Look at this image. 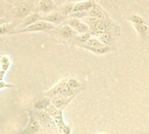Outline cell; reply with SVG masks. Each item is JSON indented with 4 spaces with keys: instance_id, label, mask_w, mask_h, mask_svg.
I'll return each mask as SVG.
<instances>
[{
    "instance_id": "cell-1",
    "label": "cell",
    "mask_w": 149,
    "mask_h": 134,
    "mask_svg": "<svg viewBox=\"0 0 149 134\" xmlns=\"http://www.w3.org/2000/svg\"><path fill=\"white\" fill-rule=\"evenodd\" d=\"M35 6H34V3L31 1H17L11 9L10 11V17H13L16 19V22L19 23L29 14H31V12L34 11Z\"/></svg>"
},
{
    "instance_id": "cell-2",
    "label": "cell",
    "mask_w": 149,
    "mask_h": 134,
    "mask_svg": "<svg viewBox=\"0 0 149 134\" xmlns=\"http://www.w3.org/2000/svg\"><path fill=\"white\" fill-rule=\"evenodd\" d=\"M56 28V25L47 21L38 20L36 23L23 28L16 30L12 34H23V33H32V32H42V31H52Z\"/></svg>"
},
{
    "instance_id": "cell-3",
    "label": "cell",
    "mask_w": 149,
    "mask_h": 134,
    "mask_svg": "<svg viewBox=\"0 0 149 134\" xmlns=\"http://www.w3.org/2000/svg\"><path fill=\"white\" fill-rule=\"evenodd\" d=\"M68 19H65V21L63 24H66L69 26H71L78 34H82L89 31V26L86 23L83 22L79 18L75 17H67Z\"/></svg>"
},
{
    "instance_id": "cell-4",
    "label": "cell",
    "mask_w": 149,
    "mask_h": 134,
    "mask_svg": "<svg viewBox=\"0 0 149 134\" xmlns=\"http://www.w3.org/2000/svg\"><path fill=\"white\" fill-rule=\"evenodd\" d=\"M52 31H54L60 37H62L64 39H67V40H72L78 35V33L71 26H69L66 24H60V26L56 27Z\"/></svg>"
},
{
    "instance_id": "cell-5",
    "label": "cell",
    "mask_w": 149,
    "mask_h": 134,
    "mask_svg": "<svg viewBox=\"0 0 149 134\" xmlns=\"http://www.w3.org/2000/svg\"><path fill=\"white\" fill-rule=\"evenodd\" d=\"M28 115H29L28 125L20 134H38L40 131L39 122L36 119L33 112L28 110Z\"/></svg>"
},
{
    "instance_id": "cell-6",
    "label": "cell",
    "mask_w": 149,
    "mask_h": 134,
    "mask_svg": "<svg viewBox=\"0 0 149 134\" xmlns=\"http://www.w3.org/2000/svg\"><path fill=\"white\" fill-rule=\"evenodd\" d=\"M58 7L53 0H38L36 6V11L41 14H48L58 10Z\"/></svg>"
},
{
    "instance_id": "cell-7",
    "label": "cell",
    "mask_w": 149,
    "mask_h": 134,
    "mask_svg": "<svg viewBox=\"0 0 149 134\" xmlns=\"http://www.w3.org/2000/svg\"><path fill=\"white\" fill-rule=\"evenodd\" d=\"M67 17L65 16H64L62 13H60L58 10H54L51 13L48 14H41V20L44 21H47L51 24H53L54 25H58V24H62L65 19Z\"/></svg>"
},
{
    "instance_id": "cell-8",
    "label": "cell",
    "mask_w": 149,
    "mask_h": 134,
    "mask_svg": "<svg viewBox=\"0 0 149 134\" xmlns=\"http://www.w3.org/2000/svg\"><path fill=\"white\" fill-rule=\"evenodd\" d=\"M41 20V13H39L38 11H33L31 14H29L28 16H26L18 24L17 29H23L25 28L34 23H36L37 21Z\"/></svg>"
},
{
    "instance_id": "cell-9",
    "label": "cell",
    "mask_w": 149,
    "mask_h": 134,
    "mask_svg": "<svg viewBox=\"0 0 149 134\" xmlns=\"http://www.w3.org/2000/svg\"><path fill=\"white\" fill-rule=\"evenodd\" d=\"M86 17H95L98 19H106L108 17L106 12L96 3H94L93 6L88 11H86Z\"/></svg>"
},
{
    "instance_id": "cell-10",
    "label": "cell",
    "mask_w": 149,
    "mask_h": 134,
    "mask_svg": "<svg viewBox=\"0 0 149 134\" xmlns=\"http://www.w3.org/2000/svg\"><path fill=\"white\" fill-rule=\"evenodd\" d=\"M73 98H65L62 95H56L51 99L52 104L59 110H63Z\"/></svg>"
},
{
    "instance_id": "cell-11",
    "label": "cell",
    "mask_w": 149,
    "mask_h": 134,
    "mask_svg": "<svg viewBox=\"0 0 149 134\" xmlns=\"http://www.w3.org/2000/svg\"><path fill=\"white\" fill-rule=\"evenodd\" d=\"M76 45H78L81 48H84L87 51H90L95 54H106L111 51H114L113 48H112L111 46H108V45H105L103 47H92V46H89L86 44H78Z\"/></svg>"
},
{
    "instance_id": "cell-12",
    "label": "cell",
    "mask_w": 149,
    "mask_h": 134,
    "mask_svg": "<svg viewBox=\"0 0 149 134\" xmlns=\"http://www.w3.org/2000/svg\"><path fill=\"white\" fill-rule=\"evenodd\" d=\"M94 0H86L82 2H79L74 3L73 12H80V11H88L94 4Z\"/></svg>"
},
{
    "instance_id": "cell-13",
    "label": "cell",
    "mask_w": 149,
    "mask_h": 134,
    "mask_svg": "<svg viewBox=\"0 0 149 134\" xmlns=\"http://www.w3.org/2000/svg\"><path fill=\"white\" fill-rule=\"evenodd\" d=\"M17 26H18V23L10 22V21L2 24L0 26V36L12 34L17 29Z\"/></svg>"
},
{
    "instance_id": "cell-14",
    "label": "cell",
    "mask_w": 149,
    "mask_h": 134,
    "mask_svg": "<svg viewBox=\"0 0 149 134\" xmlns=\"http://www.w3.org/2000/svg\"><path fill=\"white\" fill-rule=\"evenodd\" d=\"M36 119L39 123H41L43 126H45L50 123L51 121V115L46 112V111H38L36 110L33 112Z\"/></svg>"
},
{
    "instance_id": "cell-15",
    "label": "cell",
    "mask_w": 149,
    "mask_h": 134,
    "mask_svg": "<svg viewBox=\"0 0 149 134\" xmlns=\"http://www.w3.org/2000/svg\"><path fill=\"white\" fill-rule=\"evenodd\" d=\"M13 5L7 3L6 2L0 0V18L3 17H10V11Z\"/></svg>"
},
{
    "instance_id": "cell-16",
    "label": "cell",
    "mask_w": 149,
    "mask_h": 134,
    "mask_svg": "<svg viewBox=\"0 0 149 134\" xmlns=\"http://www.w3.org/2000/svg\"><path fill=\"white\" fill-rule=\"evenodd\" d=\"M51 105H52L51 99L48 97H45L43 99L38 100L34 105V108H35V110H38V111H45Z\"/></svg>"
},
{
    "instance_id": "cell-17",
    "label": "cell",
    "mask_w": 149,
    "mask_h": 134,
    "mask_svg": "<svg viewBox=\"0 0 149 134\" xmlns=\"http://www.w3.org/2000/svg\"><path fill=\"white\" fill-rule=\"evenodd\" d=\"M73 7H74V3H65L61 6L58 7V10L62 13L64 16H65L66 17H68L73 11Z\"/></svg>"
},
{
    "instance_id": "cell-18",
    "label": "cell",
    "mask_w": 149,
    "mask_h": 134,
    "mask_svg": "<svg viewBox=\"0 0 149 134\" xmlns=\"http://www.w3.org/2000/svg\"><path fill=\"white\" fill-rule=\"evenodd\" d=\"M92 37L91 33L88 31V32H86V33H82V34H79L77 35L73 39H72V43L74 44H86L88 39Z\"/></svg>"
},
{
    "instance_id": "cell-19",
    "label": "cell",
    "mask_w": 149,
    "mask_h": 134,
    "mask_svg": "<svg viewBox=\"0 0 149 134\" xmlns=\"http://www.w3.org/2000/svg\"><path fill=\"white\" fill-rule=\"evenodd\" d=\"M66 86L73 92H80V83L76 78H71L66 79Z\"/></svg>"
},
{
    "instance_id": "cell-20",
    "label": "cell",
    "mask_w": 149,
    "mask_h": 134,
    "mask_svg": "<svg viewBox=\"0 0 149 134\" xmlns=\"http://www.w3.org/2000/svg\"><path fill=\"white\" fill-rule=\"evenodd\" d=\"M45 111H46V112L51 115V117H52L53 119H56V118L59 117L60 115H63V114H62V110L58 109V108L55 107L52 104Z\"/></svg>"
},
{
    "instance_id": "cell-21",
    "label": "cell",
    "mask_w": 149,
    "mask_h": 134,
    "mask_svg": "<svg viewBox=\"0 0 149 134\" xmlns=\"http://www.w3.org/2000/svg\"><path fill=\"white\" fill-rule=\"evenodd\" d=\"M134 28L136 29L137 32L139 33V35L143 38L145 37V35L147 34V32L148 31L149 27L146 24H134Z\"/></svg>"
},
{
    "instance_id": "cell-22",
    "label": "cell",
    "mask_w": 149,
    "mask_h": 134,
    "mask_svg": "<svg viewBox=\"0 0 149 134\" xmlns=\"http://www.w3.org/2000/svg\"><path fill=\"white\" fill-rule=\"evenodd\" d=\"M99 39H100V41L103 44L108 45V46L111 45V43H112V37H111V34L109 33V31L104 32L102 35H100V36L99 37Z\"/></svg>"
},
{
    "instance_id": "cell-23",
    "label": "cell",
    "mask_w": 149,
    "mask_h": 134,
    "mask_svg": "<svg viewBox=\"0 0 149 134\" xmlns=\"http://www.w3.org/2000/svg\"><path fill=\"white\" fill-rule=\"evenodd\" d=\"M0 66L1 70L7 72L10 66V60L7 56H1L0 57Z\"/></svg>"
},
{
    "instance_id": "cell-24",
    "label": "cell",
    "mask_w": 149,
    "mask_h": 134,
    "mask_svg": "<svg viewBox=\"0 0 149 134\" xmlns=\"http://www.w3.org/2000/svg\"><path fill=\"white\" fill-rule=\"evenodd\" d=\"M86 44L89 45V46H92V47H103L105 46V44H103L99 38H97L96 37H91L88 41L86 43Z\"/></svg>"
},
{
    "instance_id": "cell-25",
    "label": "cell",
    "mask_w": 149,
    "mask_h": 134,
    "mask_svg": "<svg viewBox=\"0 0 149 134\" xmlns=\"http://www.w3.org/2000/svg\"><path fill=\"white\" fill-rule=\"evenodd\" d=\"M129 20H130L134 24H146L145 20H144L141 17H140V16H138V15H132V16H130V17H129Z\"/></svg>"
},
{
    "instance_id": "cell-26",
    "label": "cell",
    "mask_w": 149,
    "mask_h": 134,
    "mask_svg": "<svg viewBox=\"0 0 149 134\" xmlns=\"http://www.w3.org/2000/svg\"><path fill=\"white\" fill-rule=\"evenodd\" d=\"M10 17H3V18H0V26H1L2 24H5V23L10 22Z\"/></svg>"
},
{
    "instance_id": "cell-27",
    "label": "cell",
    "mask_w": 149,
    "mask_h": 134,
    "mask_svg": "<svg viewBox=\"0 0 149 134\" xmlns=\"http://www.w3.org/2000/svg\"><path fill=\"white\" fill-rule=\"evenodd\" d=\"M3 1L6 2L7 3H9V4H10V5H14L18 0H3Z\"/></svg>"
},
{
    "instance_id": "cell-28",
    "label": "cell",
    "mask_w": 149,
    "mask_h": 134,
    "mask_svg": "<svg viewBox=\"0 0 149 134\" xmlns=\"http://www.w3.org/2000/svg\"><path fill=\"white\" fill-rule=\"evenodd\" d=\"M25 1H31V0H25Z\"/></svg>"
},
{
    "instance_id": "cell-29",
    "label": "cell",
    "mask_w": 149,
    "mask_h": 134,
    "mask_svg": "<svg viewBox=\"0 0 149 134\" xmlns=\"http://www.w3.org/2000/svg\"></svg>"
}]
</instances>
